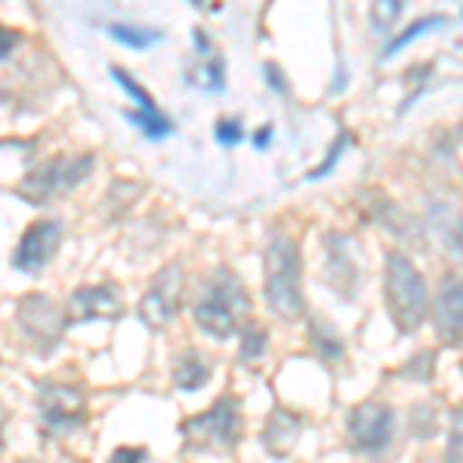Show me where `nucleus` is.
Wrapping results in <instances>:
<instances>
[{"mask_svg":"<svg viewBox=\"0 0 463 463\" xmlns=\"http://www.w3.org/2000/svg\"><path fill=\"white\" fill-rule=\"evenodd\" d=\"M250 316V294L244 290L241 279L229 269H216L201 288L195 300V321L204 334L216 340L235 337Z\"/></svg>","mask_w":463,"mask_h":463,"instance_id":"obj_1","label":"nucleus"},{"mask_svg":"<svg viewBox=\"0 0 463 463\" xmlns=\"http://www.w3.org/2000/svg\"><path fill=\"white\" fill-rule=\"evenodd\" d=\"M300 275V244L288 235H279L266 250V303L285 321H297L306 312Z\"/></svg>","mask_w":463,"mask_h":463,"instance_id":"obj_2","label":"nucleus"},{"mask_svg":"<svg viewBox=\"0 0 463 463\" xmlns=\"http://www.w3.org/2000/svg\"><path fill=\"white\" fill-rule=\"evenodd\" d=\"M386 306H390V318L395 321L402 334L420 331L430 312V290L423 275L417 272L414 263L405 253L392 250L386 253Z\"/></svg>","mask_w":463,"mask_h":463,"instance_id":"obj_3","label":"nucleus"},{"mask_svg":"<svg viewBox=\"0 0 463 463\" xmlns=\"http://www.w3.org/2000/svg\"><path fill=\"white\" fill-rule=\"evenodd\" d=\"M185 451L195 454H229L241 442V408L235 395H220L211 411L189 417L183 423Z\"/></svg>","mask_w":463,"mask_h":463,"instance_id":"obj_4","label":"nucleus"},{"mask_svg":"<svg viewBox=\"0 0 463 463\" xmlns=\"http://www.w3.org/2000/svg\"><path fill=\"white\" fill-rule=\"evenodd\" d=\"M346 439L349 448L364 458H380L390 451L395 439V414L383 402H362L353 408L346 420Z\"/></svg>","mask_w":463,"mask_h":463,"instance_id":"obj_5","label":"nucleus"},{"mask_svg":"<svg viewBox=\"0 0 463 463\" xmlns=\"http://www.w3.org/2000/svg\"><path fill=\"white\" fill-rule=\"evenodd\" d=\"M69 325V316L59 303H53L43 294H28L25 300L19 303V327L25 334V340L32 343L41 353H50L59 340H62V331Z\"/></svg>","mask_w":463,"mask_h":463,"instance_id":"obj_6","label":"nucleus"},{"mask_svg":"<svg viewBox=\"0 0 463 463\" xmlns=\"http://www.w3.org/2000/svg\"><path fill=\"white\" fill-rule=\"evenodd\" d=\"M183 290H185L183 266H164L161 272L155 275L146 297L139 300V318H143L152 331H164V327L179 316Z\"/></svg>","mask_w":463,"mask_h":463,"instance_id":"obj_7","label":"nucleus"},{"mask_svg":"<svg viewBox=\"0 0 463 463\" xmlns=\"http://www.w3.org/2000/svg\"><path fill=\"white\" fill-rule=\"evenodd\" d=\"M37 411L50 432H74L87 420L84 390L69 383H43L37 392Z\"/></svg>","mask_w":463,"mask_h":463,"instance_id":"obj_8","label":"nucleus"},{"mask_svg":"<svg viewBox=\"0 0 463 463\" xmlns=\"http://www.w3.org/2000/svg\"><path fill=\"white\" fill-rule=\"evenodd\" d=\"M93 161L90 158H78V161H65V158H56V161H47L34 170L32 176L25 179V198L34 201V204H43L53 195L65 189H74V185L84 183V176L90 174Z\"/></svg>","mask_w":463,"mask_h":463,"instance_id":"obj_9","label":"nucleus"},{"mask_svg":"<svg viewBox=\"0 0 463 463\" xmlns=\"http://www.w3.org/2000/svg\"><path fill=\"white\" fill-rule=\"evenodd\" d=\"M432 327L445 346L463 343V279L458 275H445L439 285L436 303H432Z\"/></svg>","mask_w":463,"mask_h":463,"instance_id":"obj_10","label":"nucleus"},{"mask_svg":"<svg viewBox=\"0 0 463 463\" xmlns=\"http://www.w3.org/2000/svg\"><path fill=\"white\" fill-rule=\"evenodd\" d=\"M59 244H62V222L37 220L25 229V235H22L13 263H16V269H22V272H41V269L56 257Z\"/></svg>","mask_w":463,"mask_h":463,"instance_id":"obj_11","label":"nucleus"},{"mask_svg":"<svg viewBox=\"0 0 463 463\" xmlns=\"http://www.w3.org/2000/svg\"><path fill=\"white\" fill-rule=\"evenodd\" d=\"M327 285L337 290L340 297L353 300L362 285V269H358V248L353 238L346 235H327Z\"/></svg>","mask_w":463,"mask_h":463,"instance_id":"obj_12","label":"nucleus"},{"mask_svg":"<svg viewBox=\"0 0 463 463\" xmlns=\"http://www.w3.org/2000/svg\"><path fill=\"white\" fill-rule=\"evenodd\" d=\"M124 309V294L118 285H93V288H80L71 294L69 309L65 316L69 321H111L118 318Z\"/></svg>","mask_w":463,"mask_h":463,"instance_id":"obj_13","label":"nucleus"},{"mask_svg":"<svg viewBox=\"0 0 463 463\" xmlns=\"http://www.w3.org/2000/svg\"><path fill=\"white\" fill-rule=\"evenodd\" d=\"M297 439H300V417L279 408L266 423V448L275 458H288V451L294 448Z\"/></svg>","mask_w":463,"mask_h":463,"instance_id":"obj_14","label":"nucleus"},{"mask_svg":"<svg viewBox=\"0 0 463 463\" xmlns=\"http://www.w3.org/2000/svg\"><path fill=\"white\" fill-rule=\"evenodd\" d=\"M211 380V362L201 353H185L179 355L174 368V383L179 390H201V386Z\"/></svg>","mask_w":463,"mask_h":463,"instance_id":"obj_15","label":"nucleus"},{"mask_svg":"<svg viewBox=\"0 0 463 463\" xmlns=\"http://www.w3.org/2000/svg\"><path fill=\"white\" fill-rule=\"evenodd\" d=\"M106 32H109L111 41L124 43V47H130V50H148V47H155V43H158L161 37H164L158 28L130 25V22H111Z\"/></svg>","mask_w":463,"mask_h":463,"instance_id":"obj_16","label":"nucleus"},{"mask_svg":"<svg viewBox=\"0 0 463 463\" xmlns=\"http://www.w3.org/2000/svg\"><path fill=\"white\" fill-rule=\"evenodd\" d=\"M111 78L121 84V90L127 96H130L133 102H137V109H133V115H161L158 102H155V96L148 93V90L139 84L137 78H133L130 71H124L121 65H111Z\"/></svg>","mask_w":463,"mask_h":463,"instance_id":"obj_17","label":"nucleus"},{"mask_svg":"<svg viewBox=\"0 0 463 463\" xmlns=\"http://www.w3.org/2000/svg\"><path fill=\"white\" fill-rule=\"evenodd\" d=\"M309 337H312V346H316V353L321 358H327V362H340L343 358V340H340V334L327 325V321H312Z\"/></svg>","mask_w":463,"mask_h":463,"instance_id":"obj_18","label":"nucleus"},{"mask_svg":"<svg viewBox=\"0 0 463 463\" xmlns=\"http://www.w3.org/2000/svg\"><path fill=\"white\" fill-rule=\"evenodd\" d=\"M408 0H371V28L377 34H390L395 22L402 19Z\"/></svg>","mask_w":463,"mask_h":463,"instance_id":"obj_19","label":"nucleus"},{"mask_svg":"<svg viewBox=\"0 0 463 463\" xmlns=\"http://www.w3.org/2000/svg\"><path fill=\"white\" fill-rule=\"evenodd\" d=\"M266 355V331L260 325H244L241 327V362L253 364Z\"/></svg>","mask_w":463,"mask_h":463,"instance_id":"obj_20","label":"nucleus"},{"mask_svg":"<svg viewBox=\"0 0 463 463\" xmlns=\"http://www.w3.org/2000/svg\"><path fill=\"white\" fill-rule=\"evenodd\" d=\"M439 25H445V16H423L420 22H414V25H408V32L405 34H399L395 41L386 47V56H392L395 50H405L408 43H414L417 37H423L427 32H432V28H439Z\"/></svg>","mask_w":463,"mask_h":463,"instance_id":"obj_21","label":"nucleus"},{"mask_svg":"<svg viewBox=\"0 0 463 463\" xmlns=\"http://www.w3.org/2000/svg\"><path fill=\"white\" fill-rule=\"evenodd\" d=\"M442 463H463V408L451 411V432H448Z\"/></svg>","mask_w":463,"mask_h":463,"instance_id":"obj_22","label":"nucleus"},{"mask_svg":"<svg viewBox=\"0 0 463 463\" xmlns=\"http://www.w3.org/2000/svg\"><path fill=\"white\" fill-rule=\"evenodd\" d=\"M216 139H220L222 146H238L244 139V127L235 121V118H222L220 124H216Z\"/></svg>","mask_w":463,"mask_h":463,"instance_id":"obj_23","label":"nucleus"},{"mask_svg":"<svg viewBox=\"0 0 463 463\" xmlns=\"http://www.w3.org/2000/svg\"><path fill=\"white\" fill-rule=\"evenodd\" d=\"M346 143H349V137H346V133H340V137H337V143H334V146H331V152H327V161L321 164V167L309 170V179H318V176L331 174V167L340 161V152H343V148H346Z\"/></svg>","mask_w":463,"mask_h":463,"instance_id":"obj_24","label":"nucleus"},{"mask_svg":"<svg viewBox=\"0 0 463 463\" xmlns=\"http://www.w3.org/2000/svg\"><path fill=\"white\" fill-rule=\"evenodd\" d=\"M19 43H22V34L16 32V28L0 25V62H4V59H10L13 53H16Z\"/></svg>","mask_w":463,"mask_h":463,"instance_id":"obj_25","label":"nucleus"},{"mask_svg":"<svg viewBox=\"0 0 463 463\" xmlns=\"http://www.w3.org/2000/svg\"><path fill=\"white\" fill-rule=\"evenodd\" d=\"M445 241H448V248H451L463 260V220L448 222V226H445Z\"/></svg>","mask_w":463,"mask_h":463,"instance_id":"obj_26","label":"nucleus"},{"mask_svg":"<svg viewBox=\"0 0 463 463\" xmlns=\"http://www.w3.org/2000/svg\"><path fill=\"white\" fill-rule=\"evenodd\" d=\"M146 458L148 454L143 451V448H118L109 463H146Z\"/></svg>","mask_w":463,"mask_h":463,"instance_id":"obj_27","label":"nucleus"},{"mask_svg":"<svg viewBox=\"0 0 463 463\" xmlns=\"http://www.w3.org/2000/svg\"><path fill=\"white\" fill-rule=\"evenodd\" d=\"M269 137H272V127H263V130H260L257 137H253V146H257V148H266V146H269Z\"/></svg>","mask_w":463,"mask_h":463,"instance_id":"obj_28","label":"nucleus"},{"mask_svg":"<svg viewBox=\"0 0 463 463\" xmlns=\"http://www.w3.org/2000/svg\"><path fill=\"white\" fill-rule=\"evenodd\" d=\"M192 4H195V6H201V4H204V0H192Z\"/></svg>","mask_w":463,"mask_h":463,"instance_id":"obj_29","label":"nucleus"},{"mask_svg":"<svg viewBox=\"0 0 463 463\" xmlns=\"http://www.w3.org/2000/svg\"><path fill=\"white\" fill-rule=\"evenodd\" d=\"M460 133H463V127H460Z\"/></svg>","mask_w":463,"mask_h":463,"instance_id":"obj_30","label":"nucleus"}]
</instances>
